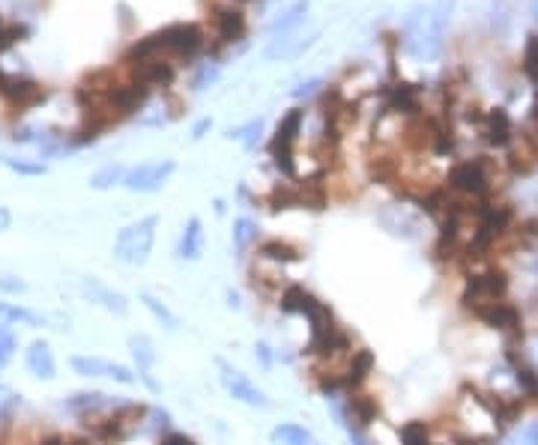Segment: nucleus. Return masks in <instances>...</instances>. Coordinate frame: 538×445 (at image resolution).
Instances as JSON below:
<instances>
[{
    "instance_id": "f257e3e1",
    "label": "nucleus",
    "mask_w": 538,
    "mask_h": 445,
    "mask_svg": "<svg viewBox=\"0 0 538 445\" xmlns=\"http://www.w3.org/2000/svg\"><path fill=\"white\" fill-rule=\"evenodd\" d=\"M452 13L455 0H434L425 10L412 13L404 24V51L416 60H437L446 46Z\"/></svg>"
},
{
    "instance_id": "f03ea898",
    "label": "nucleus",
    "mask_w": 538,
    "mask_h": 445,
    "mask_svg": "<svg viewBox=\"0 0 538 445\" xmlns=\"http://www.w3.org/2000/svg\"><path fill=\"white\" fill-rule=\"evenodd\" d=\"M147 415H150L147 404H126V400H120L114 409H108V413L93 418V424H90V436L102 445H120V442L129 440L134 431H138V424Z\"/></svg>"
},
{
    "instance_id": "7ed1b4c3",
    "label": "nucleus",
    "mask_w": 538,
    "mask_h": 445,
    "mask_svg": "<svg viewBox=\"0 0 538 445\" xmlns=\"http://www.w3.org/2000/svg\"><path fill=\"white\" fill-rule=\"evenodd\" d=\"M150 46L156 55H165V57H179V60H192L204 51V28L195 21H177V24H168L156 33H150Z\"/></svg>"
},
{
    "instance_id": "20e7f679",
    "label": "nucleus",
    "mask_w": 538,
    "mask_h": 445,
    "mask_svg": "<svg viewBox=\"0 0 538 445\" xmlns=\"http://www.w3.org/2000/svg\"><path fill=\"white\" fill-rule=\"evenodd\" d=\"M156 230H159V216H143L132 225H126L114 239V257L120 263L129 266H143L150 261V252L156 245Z\"/></svg>"
},
{
    "instance_id": "39448f33",
    "label": "nucleus",
    "mask_w": 538,
    "mask_h": 445,
    "mask_svg": "<svg viewBox=\"0 0 538 445\" xmlns=\"http://www.w3.org/2000/svg\"><path fill=\"white\" fill-rule=\"evenodd\" d=\"M508 287H511L508 272L499 270V266H493V270H484V272L466 278L461 302H464V308L473 311V317H475L479 311L497 305V302H502V299H508Z\"/></svg>"
},
{
    "instance_id": "423d86ee",
    "label": "nucleus",
    "mask_w": 538,
    "mask_h": 445,
    "mask_svg": "<svg viewBox=\"0 0 538 445\" xmlns=\"http://www.w3.org/2000/svg\"><path fill=\"white\" fill-rule=\"evenodd\" d=\"M448 189L475 203L490 201V192H493L490 162L488 158H466V162H457L452 171H448Z\"/></svg>"
},
{
    "instance_id": "0eeeda50",
    "label": "nucleus",
    "mask_w": 538,
    "mask_h": 445,
    "mask_svg": "<svg viewBox=\"0 0 538 445\" xmlns=\"http://www.w3.org/2000/svg\"><path fill=\"white\" fill-rule=\"evenodd\" d=\"M215 368H219V380H221L224 391H228L233 400H239V404H246V406H255V409L273 406V400L266 398V391L260 389L257 382H251L248 373H242L239 368H233V364L224 359H215Z\"/></svg>"
},
{
    "instance_id": "6e6552de",
    "label": "nucleus",
    "mask_w": 538,
    "mask_h": 445,
    "mask_svg": "<svg viewBox=\"0 0 538 445\" xmlns=\"http://www.w3.org/2000/svg\"><path fill=\"white\" fill-rule=\"evenodd\" d=\"M174 171H177L174 158H147V162H141V165H134V167L126 171L123 185L129 192L150 194V192L165 189V183L174 176Z\"/></svg>"
},
{
    "instance_id": "1a4fd4ad",
    "label": "nucleus",
    "mask_w": 538,
    "mask_h": 445,
    "mask_svg": "<svg viewBox=\"0 0 538 445\" xmlns=\"http://www.w3.org/2000/svg\"><path fill=\"white\" fill-rule=\"evenodd\" d=\"M0 96H4V102L9 105V108L22 114V111L36 108L39 102H45L48 90H45L42 84H36L33 78L0 73Z\"/></svg>"
},
{
    "instance_id": "9d476101",
    "label": "nucleus",
    "mask_w": 538,
    "mask_h": 445,
    "mask_svg": "<svg viewBox=\"0 0 538 445\" xmlns=\"http://www.w3.org/2000/svg\"><path fill=\"white\" fill-rule=\"evenodd\" d=\"M69 364L81 377H102V380L120 382V386H134V382H138V373L132 368H126V364L111 362V359H99V355H72Z\"/></svg>"
},
{
    "instance_id": "9b49d317",
    "label": "nucleus",
    "mask_w": 538,
    "mask_h": 445,
    "mask_svg": "<svg viewBox=\"0 0 538 445\" xmlns=\"http://www.w3.org/2000/svg\"><path fill=\"white\" fill-rule=\"evenodd\" d=\"M475 317H479L484 326H490V329H497V332L506 335V344L524 338V314H520V308L508 299H502V302H497V305L479 311Z\"/></svg>"
},
{
    "instance_id": "f8f14e48",
    "label": "nucleus",
    "mask_w": 538,
    "mask_h": 445,
    "mask_svg": "<svg viewBox=\"0 0 538 445\" xmlns=\"http://www.w3.org/2000/svg\"><path fill=\"white\" fill-rule=\"evenodd\" d=\"M129 69H132L134 81H141L143 87H150V90H152V87L168 90V87L174 84V78H177V69L165 55L143 57V60H138V64H129Z\"/></svg>"
},
{
    "instance_id": "ddd939ff",
    "label": "nucleus",
    "mask_w": 538,
    "mask_h": 445,
    "mask_svg": "<svg viewBox=\"0 0 538 445\" xmlns=\"http://www.w3.org/2000/svg\"><path fill=\"white\" fill-rule=\"evenodd\" d=\"M213 24H215V37L224 46H230V42H239L246 37V13L239 10V6L233 4H219L213 6Z\"/></svg>"
},
{
    "instance_id": "4468645a",
    "label": "nucleus",
    "mask_w": 538,
    "mask_h": 445,
    "mask_svg": "<svg viewBox=\"0 0 538 445\" xmlns=\"http://www.w3.org/2000/svg\"><path fill=\"white\" fill-rule=\"evenodd\" d=\"M129 353H132V359H134V373H138V380L152 391V395H156V391H161L159 382L152 380V364H156V359H159L156 344H152L147 335H132L129 338Z\"/></svg>"
},
{
    "instance_id": "2eb2a0df",
    "label": "nucleus",
    "mask_w": 538,
    "mask_h": 445,
    "mask_svg": "<svg viewBox=\"0 0 538 445\" xmlns=\"http://www.w3.org/2000/svg\"><path fill=\"white\" fill-rule=\"evenodd\" d=\"M117 404H120V400H114L111 395H105V391H75L72 398L63 400V406L81 418H96L108 413V409H114Z\"/></svg>"
},
{
    "instance_id": "dca6fc26",
    "label": "nucleus",
    "mask_w": 538,
    "mask_h": 445,
    "mask_svg": "<svg viewBox=\"0 0 538 445\" xmlns=\"http://www.w3.org/2000/svg\"><path fill=\"white\" fill-rule=\"evenodd\" d=\"M506 359L511 364V377H515V382L520 386V395L526 400H533V404H538V368L529 359H524L515 347L506 350Z\"/></svg>"
},
{
    "instance_id": "f3484780",
    "label": "nucleus",
    "mask_w": 538,
    "mask_h": 445,
    "mask_svg": "<svg viewBox=\"0 0 538 445\" xmlns=\"http://www.w3.org/2000/svg\"><path fill=\"white\" fill-rule=\"evenodd\" d=\"M482 132H484V141H488L490 147H508L511 141H515V123H511L506 108H490L488 114H484Z\"/></svg>"
},
{
    "instance_id": "a211bd4d",
    "label": "nucleus",
    "mask_w": 538,
    "mask_h": 445,
    "mask_svg": "<svg viewBox=\"0 0 538 445\" xmlns=\"http://www.w3.org/2000/svg\"><path fill=\"white\" fill-rule=\"evenodd\" d=\"M305 123V111L302 108H291L282 117V123L275 126V138L269 141V153H293V144L302 132Z\"/></svg>"
},
{
    "instance_id": "6ab92c4d",
    "label": "nucleus",
    "mask_w": 538,
    "mask_h": 445,
    "mask_svg": "<svg viewBox=\"0 0 538 445\" xmlns=\"http://www.w3.org/2000/svg\"><path fill=\"white\" fill-rule=\"evenodd\" d=\"M24 364L36 380H54L57 377V362H54L48 341H30L24 350Z\"/></svg>"
},
{
    "instance_id": "aec40b11",
    "label": "nucleus",
    "mask_w": 538,
    "mask_h": 445,
    "mask_svg": "<svg viewBox=\"0 0 538 445\" xmlns=\"http://www.w3.org/2000/svg\"><path fill=\"white\" fill-rule=\"evenodd\" d=\"M81 287H84V293L90 296V302H96L99 308L111 311V314H117V317H126V314H129V302H126L123 293H117V290H111V287H105L102 281H96V278H84V281H81Z\"/></svg>"
},
{
    "instance_id": "412c9836",
    "label": "nucleus",
    "mask_w": 538,
    "mask_h": 445,
    "mask_svg": "<svg viewBox=\"0 0 538 445\" xmlns=\"http://www.w3.org/2000/svg\"><path fill=\"white\" fill-rule=\"evenodd\" d=\"M177 254H179V261H188V263L201 261V254H204V221L197 218V216H192V218H188L186 225H183V234H179Z\"/></svg>"
},
{
    "instance_id": "4be33fe9",
    "label": "nucleus",
    "mask_w": 538,
    "mask_h": 445,
    "mask_svg": "<svg viewBox=\"0 0 538 445\" xmlns=\"http://www.w3.org/2000/svg\"><path fill=\"white\" fill-rule=\"evenodd\" d=\"M45 326L48 320L42 314H36L33 308H24V305H15V302H0V335L4 332H13V326Z\"/></svg>"
},
{
    "instance_id": "5701e85b",
    "label": "nucleus",
    "mask_w": 538,
    "mask_h": 445,
    "mask_svg": "<svg viewBox=\"0 0 538 445\" xmlns=\"http://www.w3.org/2000/svg\"><path fill=\"white\" fill-rule=\"evenodd\" d=\"M386 108L416 117V114H419V87L416 84H404V81L389 87V93H386Z\"/></svg>"
},
{
    "instance_id": "b1692460",
    "label": "nucleus",
    "mask_w": 538,
    "mask_h": 445,
    "mask_svg": "<svg viewBox=\"0 0 538 445\" xmlns=\"http://www.w3.org/2000/svg\"><path fill=\"white\" fill-rule=\"evenodd\" d=\"M257 254L264 257V261H273V263H282V266L302 261V252L293 243H287V239H266V243L257 245Z\"/></svg>"
},
{
    "instance_id": "393cba45",
    "label": "nucleus",
    "mask_w": 538,
    "mask_h": 445,
    "mask_svg": "<svg viewBox=\"0 0 538 445\" xmlns=\"http://www.w3.org/2000/svg\"><path fill=\"white\" fill-rule=\"evenodd\" d=\"M230 243H233V252H237V257L246 254L248 248L257 243V221H255V218H248V216L233 218Z\"/></svg>"
},
{
    "instance_id": "a878e982",
    "label": "nucleus",
    "mask_w": 538,
    "mask_h": 445,
    "mask_svg": "<svg viewBox=\"0 0 538 445\" xmlns=\"http://www.w3.org/2000/svg\"><path fill=\"white\" fill-rule=\"evenodd\" d=\"M308 296L311 293L302 287V284H287L278 296V311L284 317H296V314H305V305H308Z\"/></svg>"
},
{
    "instance_id": "bb28decb",
    "label": "nucleus",
    "mask_w": 538,
    "mask_h": 445,
    "mask_svg": "<svg viewBox=\"0 0 538 445\" xmlns=\"http://www.w3.org/2000/svg\"><path fill=\"white\" fill-rule=\"evenodd\" d=\"M273 442L275 445H314V433L296 422H282L273 427Z\"/></svg>"
},
{
    "instance_id": "cd10ccee",
    "label": "nucleus",
    "mask_w": 538,
    "mask_h": 445,
    "mask_svg": "<svg viewBox=\"0 0 538 445\" xmlns=\"http://www.w3.org/2000/svg\"><path fill=\"white\" fill-rule=\"evenodd\" d=\"M266 207L273 210V212L302 207V192H299V185H275V189L266 194Z\"/></svg>"
},
{
    "instance_id": "c85d7f7f",
    "label": "nucleus",
    "mask_w": 538,
    "mask_h": 445,
    "mask_svg": "<svg viewBox=\"0 0 538 445\" xmlns=\"http://www.w3.org/2000/svg\"><path fill=\"white\" fill-rule=\"evenodd\" d=\"M138 299L143 302V308H147L150 314L156 317L159 323L168 329V332H177V329H179V317L165 305V302H161L159 296H152V293H147V290H141V296H138Z\"/></svg>"
},
{
    "instance_id": "c756f323",
    "label": "nucleus",
    "mask_w": 538,
    "mask_h": 445,
    "mask_svg": "<svg viewBox=\"0 0 538 445\" xmlns=\"http://www.w3.org/2000/svg\"><path fill=\"white\" fill-rule=\"evenodd\" d=\"M126 180V167L123 165H108L102 171H96L90 176V189L96 192H105V189H114V185H123Z\"/></svg>"
},
{
    "instance_id": "7c9ffc66",
    "label": "nucleus",
    "mask_w": 538,
    "mask_h": 445,
    "mask_svg": "<svg viewBox=\"0 0 538 445\" xmlns=\"http://www.w3.org/2000/svg\"><path fill=\"white\" fill-rule=\"evenodd\" d=\"M305 13H308V0H299V4H293L291 10H287V13L282 15V19H275L273 28H269V30H273L275 37H284V33H291V30L296 28V24H299V21L305 19Z\"/></svg>"
},
{
    "instance_id": "2f4dec72",
    "label": "nucleus",
    "mask_w": 538,
    "mask_h": 445,
    "mask_svg": "<svg viewBox=\"0 0 538 445\" xmlns=\"http://www.w3.org/2000/svg\"><path fill=\"white\" fill-rule=\"evenodd\" d=\"M401 445H430V427L421 418H412L401 427Z\"/></svg>"
},
{
    "instance_id": "473e14b6",
    "label": "nucleus",
    "mask_w": 538,
    "mask_h": 445,
    "mask_svg": "<svg viewBox=\"0 0 538 445\" xmlns=\"http://www.w3.org/2000/svg\"><path fill=\"white\" fill-rule=\"evenodd\" d=\"M0 162H4L13 174H22V176H42L48 171L42 162H27V158H13V156H0Z\"/></svg>"
},
{
    "instance_id": "72a5a7b5",
    "label": "nucleus",
    "mask_w": 538,
    "mask_h": 445,
    "mask_svg": "<svg viewBox=\"0 0 538 445\" xmlns=\"http://www.w3.org/2000/svg\"><path fill=\"white\" fill-rule=\"evenodd\" d=\"M524 73L526 78L538 87V33L535 37L526 39V48H524Z\"/></svg>"
},
{
    "instance_id": "f704fd0d",
    "label": "nucleus",
    "mask_w": 538,
    "mask_h": 445,
    "mask_svg": "<svg viewBox=\"0 0 538 445\" xmlns=\"http://www.w3.org/2000/svg\"><path fill=\"white\" fill-rule=\"evenodd\" d=\"M18 406H22V395L0 382V422H9Z\"/></svg>"
},
{
    "instance_id": "c9c22d12",
    "label": "nucleus",
    "mask_w": 538,
    "mask_h": 445,
    "mask_svg": "<svg viewBox=\"0 0 538 445\" xmlns=\"http://www.w3.org/2000/svg\"><path fill=\"white\" fill-rule=\"evenodd\" d=\"M260 132H264V120H251L248 126H242V129H237V132H230L228 138H237V141H242V144H246V150H255L257 138H260Z\"/></svg>"
},
{
    "instance_id": "e433bc0d",
    "label": "nucleus",
    "mask_w": 538,
    "mask_h": 445,
    "mask_svg": "<svg viewBox=\"0 0 538 445\" xmlns=\"http://www.w3.org/2000/svg\"><path fill=\"white\" fill-rule=\"evenodd\" d=\"M219 64H206V66H201V73L195 75V81H192V87L195 90H206L210 84H215V78H219Z\"/></svg>"
},
{
    "instance_id": "4c0bfd02",
    "label": "nucleus",
    "mask_w": 538,
    "mask_h": 445,
    "mask_svg": "<svg viewBox=\"0 0 538 445\" xmlns=\"http://www.w3.org/2000/svg\"><path fill=\"white\" fill-rule=\"evenodd\" d=\"M15 350H18L15 335H13V332H4V335H0V371H4L9 362H13Z\"/></svg>"
},
{
    "instance_id": "58836bf2",
    "label": "nucleus",
    "mask_w": 538,
    "mask_h": 445,
    "mask_svg": "<svg viewBox=\"0 0 538 445\" xmlns=\"http://www.w3.org/2000/svg\"><path fill=\"white\" fill-rule=\"evenodd\" d=\"M150 418H152V431H168L170 433V413L168 409H161V406H152L150 409Z\"/></svg>"
},
{
    "instance_id": "ea45409f",
    "label": "nucleus",
    "mask_w": 538,
    "mask_h": 445,
    "mask_svg": "<svg viewBox=\"0 0 538 445\" xmlns=\"http://www.w3.org/2000/svg\"><path fill=\"white\" fill-rule=\"evenodd\" d=\"M255 359L260 362V368H273V347L266 341H257L255 344Z\"/></svg>"
},
{
    "instance_id": "a19ab883",
    "label": "nucleus",
    "mask_w": 538,
    "mask_h": 445,
    "mask_svg": "<svg viewBox=\"0 0 538 445\" xmlns=\"http://www.w3.org/2000/svg\"><path fill=\"white\" fill-rule=\"evenodd\" d=\"M0 290H4V293H24L27 284L18 281L15 275H0Z\"/></svg>"
},
{
    "instance_id": "79ce46f5",
    "label": "nucleus",
    "mask_w": 538,
    "mask_h": 445,
    "mask_svg": "<svg viewBox=\"0 0 538 445\" xmlns=\"http://www.w3.org/2000/svg\"><path fill=\"white\" fill-rule=\"evenodd\" d=\"M159 445H197L188 433H165Z\"/></svg>"
},
{
    "instance_id": "37998d69",
    "label": "nucleus",
    "mask_w": 538,
    "mask_h": 445,
    "mask_svg": "<svg viewBox=\"0 0 538 445\" xmlns=\"http://www.w3.org/2000/svg\"><path fill=\"white\" fill-rule=\"evenodd\" d=\"M39 445H90L87 440H75V436H48Z\"/></svg>"
},
{
    "instance_id": "c03bdc74",
    "label": "nucleus",
    "mask_w": 538,
    "mask_h": 445,
    "mask_svg": "<svg viewBox=\"0 0 538 445\" xmlns=\"http://www.w3.org/2000/svg\"><path fill=\"white\" fill-rule=\"evenodd\" d=\"M210 129H213V120H210V117L197 120V123H195V129H192V138H195V141H201Z\"/></svg>"
},
{
    "instance_id": "a18cd8bd",
    "label": "nucleus",
    "mask_w": 538,
    "mask_h": 445,
    "mask_svg": "<svg viewBox=\"0 0 538 445\" xmlns=\"http://www.w3.org/2000/svg\"><path fill=\"white\" fill-rule=\"evenodd\" d=\"M524 445H538V422L526 424V431H524Z\"/></svg>"
},
{
    "instance_id": "49530a36",
    "label": "nucleus",
    "mask_w": 538,
    "mask_h": 445,
    "mask_svg": "<svg viewBox=\"0 0 538 445\" xmlns=\"http://www.w3.org/2000/svg\"><path fill=\"white\" fill-rule=\"evenodd\" d=\"M9 227H13V212H9V207H0V234Z\"/></svg>"
},
{
    "instance_id": "de8ad7c7",
    "label": "nucleus",
    "mask_w": 538,
    "mask_h": 445,
    "mask_svg": "<svg viewBox=\"0 0 538 445\" xmlns=\"http://www.w3.org/2000/svg\"><path fill=\"white\" fill-rule=\"evenodd\" d=\"M323 81H320V78H311V81L308 84H302L299 87V90H296V96H311L314 90H317V87H320Z\"/></svg>"
},
{
    "instance_id": "09e8293b",
    "label": "nucleus",
    "mask_w": 538,
    "mask_h": 445,
    "mask_svg": "<svg viewBox=\"0 0 538 445\" xmlns=\"http://www.w3.org/2000/svg\"><path fill=\"white\" fill-rule=\"evenodd\" d=\"M224 299H228V305H230L233 311H239V308H242V302H239V293H237V290H230V287H228V290H224Z\"/></svg>"
},
{
    "instance_id": "8fccbe9b",
    "label": "nucleus",
    "mask_w": 538,
    "mask_h": 445,
    "mask_svg": "<svg viewBox=\"0 0 538 445\" xmlns=\"http://www.w3.org/2000/svg\"><path fill=\"white\" fill-rule=\"evenodd\" d=\"M529 117L538 123V93H535V99H533V108H529Z\"/></svg>"
},
{
    "instance_id": "3c124183",
    "label": "nucleus",
    "mask_w": 538,
    "mask_h": 445,
    "mask_svg": "<svg viewBox=\"0 0 538 445\" xmlns=\"http://www.w3.org/2000/svg\"><path fill=\"white\" fill-rule=\"evenodd\" d=\"M4 37H6V24L0 21V48H4Z\"/></svg>"
},
{
    "instance_id": "603ef678",
    "label": "nucleus",
    "mask_w": 538,
    "mask_h": 445,
    "mask_svg": "<svg viewBox=\"0 0 538 445\" xmlns=\"http://www.w3.org/2000/svg\"><path fill=\"white\" fill-rule=\"evenodd\" d=\"M533 19L538 21V0H533Z\"/></svg>"
}]
</instances>
